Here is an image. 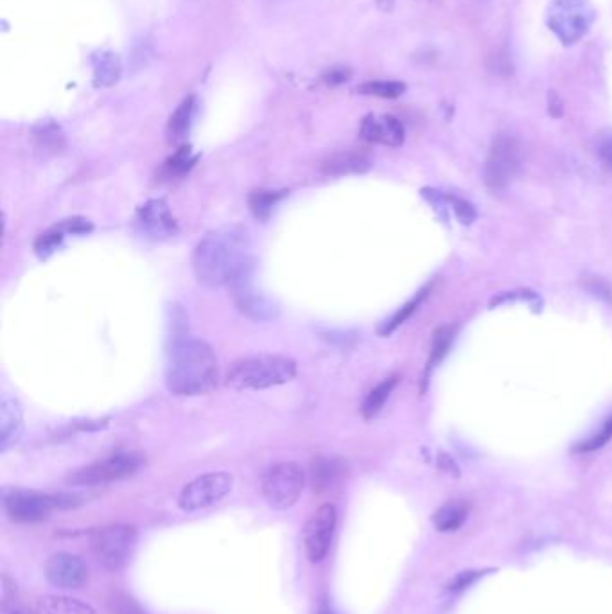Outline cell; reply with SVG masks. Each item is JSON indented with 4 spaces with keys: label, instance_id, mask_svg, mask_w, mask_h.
I'll return each instance as SVG.
<instances>
[{
    "label": "cell",
    "instance_id": "34",
    "mask_svg": "<svg viewBox=\"0 0 612 614\" xmlns=\"http://www.w3.org/2000/svg\"><path fill=\"white\" fill-rule=\"evenodd\" d=\"M598 153H600V157H602L605 164L612 166V133H609L604 141L600 142Z\"/></svg>",
    "mask_w": 612,
    "mask_h": 614
},
{
    "label": "cell",
    "instance_id": "21",
    "mask_svg": "<svg viewBox=\"0 0 612 614\" xmlns=\"http://www.w3.org/2000/svg\"><path fill=\"white\" fill-rule=\"evenodd\" d=\"M97 87H112L121 76V60L114 53H99L92 58Z\"/></svg>",
    "mask_w": 612,
    "mask_h": 614
},
{
    "label": "cell",
    "instance_id": "2",
    "mask_svg": "<svg viewBox=\"0 0 612 614\" xmlns=\"http://www.w3.org/2000/svg\"><path fill=\"white\" fill-rule=\"evenodd\" d=\"M166 385L175 395H202L218 385V360L209 343L189 334L169 336Z\"/></svg>",
    "mask_w": 612,
    "mask_h": 614
},
{
    "label": "cell",
    "instance_id": "20",
    "mask_svg": "<svg viewBox=\"0 0 612 614\" xmlns=\"http://www.w3.org/2000/svg\"><path fill=\"white\" fill-rule=\"evenodd\" d=\"M370 162L359 153H338L324 162L325 175L343 176L367 171Z\"/></svg>",
    "mask_w": 612,
    "mask_h": 614
},
{
    "label": "cell",
    "instance_id": "25",
    "mask_svg": "<svg viewBox=\"0 0 612 614\" xmlns=\"http://www.w3.org/2000/svg\"><path fill=\"white\" fill-rule=\"evenodd\" d=\"M196 160H198V155H194L191 146H182V148L176 151L175 155L169 158L166 164H164V173H166L167 178L184 176L185 173H189V171L193 169Z\"/></svg>",
    "mask_w": 612,
    "mask_h": 614
},
{
    "label": "cell",
    "instance_id": "15",
    "mask_svg": "<svg viewBox=\"0 0 612 614\" xmlns=\"http://www.w3.org/2000/svg\"><path fill=\"white\" fill-rule=\"evenodd\" d=\"M361 137L367 142L397 148L404 142V126L394 115L370 114L361 121Z\"/></svg>",
    "mask_w": 612,
    "mask_h": 614
},
{
    "label": "cell",
    "instance_id": "14",
    "mask_svg": "<svg viewBox=\"0 0 612 614\" xmlns=\"http://www.w3.org/2000/svg\"><path fill=\"white\" fill-rule=\"evenodd\" d=\"M137 225L142 234L155 241L171 239L178 234V225L164 198H155L144 203L137 211Z\"/></svg>",
    "mask_w": 612,
    "mask_h": 614
},
{
    "label": "cell",
    "instance_id": "12",
    "mask_svg": "<svg viewBox=\"0 0 612 614\" xmlns=\"http://www.w3.org/2000/svg\"><path fill=\"white\" fill-rule=\"evenodd\" d=\"M254 272L246 273L239 281L230 286L232 299L237 309L254 322H268L280 315V307L275 300L266 297L261 291L255 290L252 281Z\"/></svg>",
    "mask_w": 612,
    "mask_h": 614
},
{
    "label": "cell",
    "instance_id": "17",
    "mask_svg": "<svg viewBox=\"0 0 612 614\" xmlns=\"http://www.w3.org/2000/svg\"><path fill=\"white\" fill-rule=\"evenodd\" d=\"M347 474V462L338 457H316L309 469V482L313 491H331Z\"/></svg>",
    "mask_w": 612,
    "mask_h": 614
},
{
    "label": "cell",
    "instance_id": "3",
    "mask_svg": "<svg viewBox=\"0 0 612 614\" xmlns=\"http://www.w3.org/2000/svg\"><path fill=\"white\" fill-rule=\"evenodd\" d=\"M297 376V363L288 356L261 354L230 365L227 386L232 390H264L286 385Z\"/></svg>",
    "mask_w": 612,
    "mask_h": 614
},
{
    "label": "cell",
    "instance_id": "18",
    "mask_svg": "<svg viewBox=\"0 0 612 614\" xmlns=\"http://www.w3.org/2000/svg\"><path fill=\"white\" fill-rule=\"evenodd\" d=\"M35 614H97L96 609L76 598L45 595L36 600Z\"/></svg>",
    "mask_w": 612,
    "mask_h": 614
},
{
    "label": "cell",
    "instance_id": "19",
    "mask_svg": "<svg viewBox=\"0 0 612 614\" xmlns=\"http://www.w3.org/2000/svg\"><path fill=\"white\" fill-rule=\"evenodd\" d=\"M194 115H196V97H185L169 119L167 132H169L171 141H182L187 137V133L193 126Z\"/></svg>",
    "mask_w": 612,
    "mask_h": 614
},
{
    "label": "cell",
    "instance_id": "10",
    "mask_svg": "<svg viewBox=\"0 0 612 614\" xmlns=\"http://www.w3.org/2000/svg\"><path fill=\"white\" fill-rule=\"evenodd\" d=\"M521 164V146L510 135L498 137L490 148L487 164H485V184L492 191L505 189L512 178L516 176Z\"/></svg>",
    "mask_w": 612,
    "mask_h": 614
},
{
    "label": "cell",
    "instance_id": "1",
    "mask_svg": "<svg viewBox=\"0 0 612 614\" xmlns=\"http://www.w3.org/2000/svg\"><path fill=\"white\" fill-rule=\"evenodd\" d=\"M193 270L207 288H230L246 273L254 272L252 237L245 225H225L203 237L194 250Z\"/></svg>",
    "mask_w": 612,
    "mask_h": 614
},
{
    "label": "cell",
    "instance_id": "33",
    "mask_svg": "<svg viewBox=\"0 0 612 614\" xmlns=\"http://www.w3.org/2000/svg\"><path fill=\"white\" fill-rule=\"evenodd\" d=\"M349 79V69H333V71L327 72L324 76V81L329 87H338V85H343V83L349 81Z\"/></svg>",
    "mask_w": 612,
    "mask_h": 614
},
{
    "label": "cell",
    "instance_id": "28",
    "mask_svg": "<svg viewBox=\"0 0 612 614\" xmlns=\"http://www.w3.org/2000/svg\"><path fill=\"white\" fill-rule=\"evenodd\" d=\"M453 343V331L449 327H440L435 338H433V347H431V356L428 361V372L437 365L438 361L446 356L449 347Z\"/></svg>",
    "mask_w": 612,
    "mask_h": 614
},
{
    "label": "cell",
    "instance_id": "5",
    "mask_svg": "<svg viewBox=\"0 0 612 614\" xmlns=\"http://www.w3.org/2000/svg\"><path fill=\"white\" fill-rule=\"evenodd\" d=\"M137 541V530L130 525H108L90 534V546L96 561L112 573L123 571L132 562Z\"/></svg>",
    "mask_w": 612,
    "mask_h": 614
},
{
    "label": "cell",
    "instance_id": "30",
    "mask_svg": "<svg viewBox=\"0 0 612 614\" xmlns=\"http://www.w3.org/2000/svg\"><path fill=\"white\" fill-rule=\"evenodd\" d=\"M483 575H485V571H462V573L456 575L455 579L449 582L447 588L451 589V591H462V589L473 586L474 582L483 577Z\"/></svg>",
    "mask_w": 612,
    "mask_h": 614
},
{
    "label": "cell",
    "instance_id": "27",
    "mask_svg": "<svg viewBox=\"0 0 612 614\" xmlns=\"http://www.w3.org/2000/svg\"><path fill=\"white\" fill-rule=\"evenodd\" d=\"M404 90H406V85L401 81H368L359 87L361 94L383 97V99H397L403 96Z\"/></svg>",
    "mask_w": 612,
    "mask_h": 614
},
{
    "label": "cell",
    "instance_id": "32",
    "mask_svg": "<svg viewBox=\"0 0 612 614\" xmlns=\"http://www.w3.org/2000/svg\"><path fill=\"white\" fill-rule=\"evenodd\" d=\"M586 288L591 291L593 295H598V297H602V299L612 304V288L607 282L602 281V279H596L595 277V279H589V281L586 282Z\"/></svg>",
    "mask_w": 612,
    "mask_h": 614
},
{
    "label": "cell",
    "instance_id": "9",
    "mask_svg": "<svg viewBox=\"0 0 612 614\" xmlns=\"http://www.w3.org/2000/svg\"><path fill=\"white\" fill-rule=\"evenodd\" d=\"M232 489H234L232 474L225 471L202 474L182 489L178 496V507L184 512L209 509L223 498H227Z\"/></svg>",
    "mask_w": 612,
    "mask_h": 614
},
{
    "label": "cell",
    "instance_id": "26",
    "mask_svg": "<svg viewBox=\"0 0 612 614\" xmlns=\"http://www.w3.org/2000/svg\"><path fill=\"white\" fill-rule=\"evenodd\" d=\"M428 293L429 286L428 288H424V290H420L415 299H411L408 304H404V306L401 307V309H399V311H397V313H395V315L392 316L388 322H385V325L379 329V334H381V336H388V334L394 333L395 329H397L399 325L404 324V322H406V320H408V318H410V316L417 311V307L420 306V302L428 297Z\"/></svg>",
    "mask_w": 612,
    "mask_h": 614
},
{
    "label": "cell",
    "instance_id": "31",
    "mask_svg": "<svg viewBox=\"0 0 612 614\" xmlns=\"http://www.w3.org/2000/svg\"><path fill=\"white\" fill-rule=\"evenodd\" d=\"M451 202L455 205V212L456 216H458V220L465 223V225L473 223L474 218H476V211H474V207L471 203L464 202V200H458V198H451Z\"/></svg>",
    "mask_w": 612,
    "mask_h": 614
},
{
    "label": "cell",
    "instance_id": "23",
    "mask_svg": "<svg viewBox=\"0 0 612 614\" xmlns=\"http://www.w3.org/2000/svg\"><path fill=\"white\" fill-rule=\"evenodd\" d=\"M467 505L462 501H451L444 505L442 509L437 510V514L433 516V523L440 532H453L464 525L467 518Z\"/></svg>",
    "mask_w": 612,
    "mask_h": 614
},
{
    "label": "cell",
    "instance_id": "13",
    "mask_svg": "<svg viewBox=\"0 0 612 614\" xmlns=\"http://www.w3.org/2000/svg\"><path fill=\"white\" fill-rule=\"evenodd\" d=\"M44 573L54 588L74 591L88 584L87 564L74 553H54L45 562Z\"/></svg>",
    "mask_w": 612,
    "mask_h": 614
},
{
    "label": "cell",
    "instance_id": "7",
    "mask_svg": "<svg viewBox=\"0 0 612 614\" xmlns=\"http://www.w3.org/2000/svg\"><path fill=\"white\" fill-rule=\"evenodd\" d=\"M306 487V473L295 462H280L264 473L261 491L275 510H288L300 500Z\"/></svg>",
    "mask_w": 612,
    "mask_h": 614
},
{
    "label": "cell",
    "instance_id": "8",
    "mask_svg": "<svg viewBox=\"0 0 612 614\" xmlns=\"http://www.w3.org/2000/svg\"><path fill=\"white\" fill-rule=\"evenodd\" d=\"M144 465V458L139 453H115L101 458L92 464L83 465L72 471L67 482L72 485H103L130 478Z\"/></svg>",
    "mask_w": 612,
    "mask_h": 614
},
{
    "label": "cell",
    "instance_id": "6",
    "mask_svg": "<svg viewBox=\"0 0 612 614\" xmlns=\"http://www.w3.org/2000/svg\"><path fill=\"white\" fill-rule=\"evenodd\" d=\"M596 20L591 0H551L546 22L551 33L564 45L580 42Z\"/></svg>",
    "mask_w": 612,
    "mask_h": 614
},
{
    "label": "cell",
    "instance_id": "11",
    "mask_svg": "<svg viewBox=\"0 0 612 614\" xmlns=\"http://www.w3.org/2000/svg\"><path fill=\"white\" fill-rule=\"evenodd\" d=\"M334 528H336V509L325 503L307 519L304 527V548L311 562H322L331 550Z\"/></svg>",
    "mask_w": 612,
    "mask_h": 614
},
{
    "label": "cell",
    "instance_id": "4",
    "mask_svg": "<svg viewBox=\"0 0 612 614\" xmlns=\"http://www.w3.org/2000/svg\"><path fill=\"white\" fill-rule=\"evenodd\" d=\"M2 503L11 521L38 523L49 518L54 510L76 509L83 500L78 494H69V492L45 494L27 489H4Z\"/></svg>",
    "mask_w": 612,
    "mask_h": 614
},
{
    "label": "cell",
    "instance_id": "24",
    "mask_svg": "<svg viewBox=\"0 0 612 614\" xmlns=\"http://www.w3.org/2000/svg\"><path fill=\"white\" fill-rule=\"evenodd\" d=\"M397 383H399V376H390V378H386L383 383H379V385L367 395V399H365V403H363V408H361V413H363L365 419H374L377 413L383 410V406H385L386 401H388L390 394L394 392Z\"/></svg>",
    "mask_w": 612,
    "mask_h": 614
},
{
    "label": "cell",
    "instance_id": "35",
    "mask_svg": "<svg viewBox=\"0 0 612 614\" xmlns=\"http://www.w3.org/2000/svg\"><path fill=\"white\" fill-rule=\"evenodd\" d=\"M318 614H336L333 607L329 606L327 602H322V606L318 609Z\"/></svg>",
    "mask_w": 612,
    "mask_h": 614
},
{
    "label": "cell",
    "instance_id": "29",
    "mask_svg": "<svg viewBox=\"0 0 612 614\" xmlns=\"http://www.w3.org/2000/svg\"><path fill=\"white\" fill-rule=\"evenodd\" d=\"M612 439V417L609 421H605L604 426H602V430L595 433L591 439H587L586 442H582L580 446L575 448V451L578 453H591V451H596V449L604 448L605 444Z\"/></svg>",
    "mask_w": 612,
    "mask_h": 614
},
{
    "label": "cell",
    "instance_id": "16",
    "mask_svg": "<svg viewBox=\"0 0 612 614\" xmlns=\"http://www.w3.org/2000/svg\"><path fill=\"white\" fill-rule=\"evenodd\" d=\"M24 433L22 406L15 397L2 394L0 399V449L8 451L18 444Z\"/></svg>",
    "mask_w": 612,
    "mask_h": 614
},
{
    "label": "cell",
    "instance_id": "22",
    "mask_svg": "<svg viewBox=\"0 0 612 614\" xmlns=\"http://www.w3.org/2000/svg\"><path fill=\"white\" fill-rule=\"evenodd\" d=\"M288 191H272V189H255L248 196V205L250 211L254 212L257 220H268L272 214L275 205L286 198Z\"/></svg>",
    "mask_w": 612,
    "mask_h": 614
}]
</instances>
